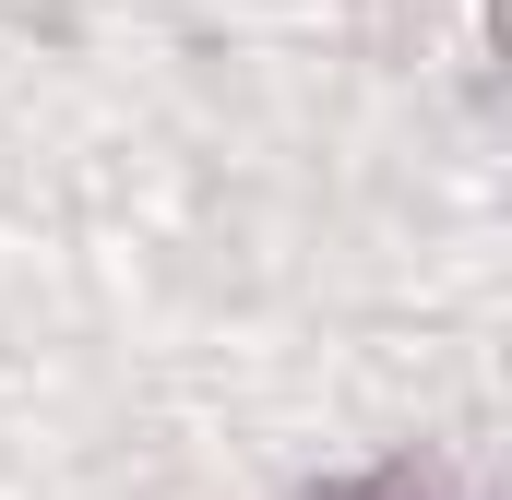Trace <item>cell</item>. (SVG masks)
<instances>
[{"label": "cell", "mask_w": 512, "mask_h": 500, "mask_svg": "<svg viewBox=\"0 0 512 500\" xmlns=\"http://www.w3.org/2000/svg\"><path fill=\"white\" fill-rule=\"evenodd\" d=\"M370 500H429V489H417V477H382V489H370Z\"/></svg>", "instance_id": "obj_1"}]
</instances>
